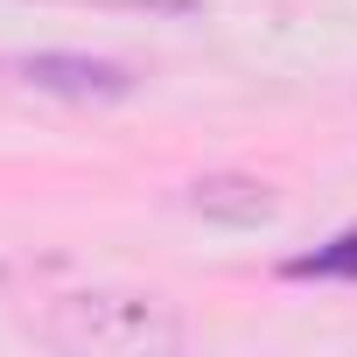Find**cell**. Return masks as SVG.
<instances>
[{
    "label": "cell",
    "mask_w": 357,
    "mask_h": 357,
    "mask_svg": "<svg viewBox=\"0 0 357 357\" xmlns=\"http://www.w3.org/2000/svg\"><path fill=\"white\" fill-rule=\"evenodd\" d=\"M287 273H294V280H336V273H357V231H343V238L322 245V252L287 259Z\"/></svg>",
    "instance_id": "277c9868"
},
{
    "label": "cell",
    "mask_w": 357,
    "mask_h": 357,
    "mask_svg": "<svg viewBox=\"0 0 357 357\" xmlns=\"http://www.w3.org/2000/svg\"><path fill=\"white\" fill-rule=\"evenodd\" d=\"M190 211L211 218V225H231V231H259V225H273L280 197L259 183V175H197L190 183Z\"/></svg>",
    "instance_id": "3957f363"
},
{
    "label": "cell",
    "mask_w": 357,
    "mask_h": 357,
    "mask_svg": "<svg viewBox=\"0 0 357 357\" xmlns=\"http://www.w3.org/2000/svg\"><path fill=\"white\" fill-rule=\"evenodd\" d=\"M70 8H126V15H197L204 0H70Z\"/></svg>",
    "instance_id": "5b68a950"
},
{
    "label": "cell",
    "mask_w": 357,
    "mask_h": 357,
    "mask_svg": "<svg viewBox=\"0 0 357 357\" xmlns=\"http://www.w3.org/2000/svg\"><path fill=\"white\" fill-rule=\"evenodd\" d=\"M43 336L84 357H147V350H183V315L154 294H70L43 315Z\"/></svg>",
    "instance_id": "6da1fadb"
},
{
    "label": "cell",
    "mask_w": 357,
    "mask_h": 357,
    "mask_svg": "<svg viewBox=\"0 0 357 357\" xmlns=\"http://www.w3.org/2000/svg\"><path fill=\"white\" fill-rule=\"evenodd\" d=\"M22 84L36 91H56V98H77V105H112V98H133V70L112 63V56H70V50H43V56H22L15 63Z\"/></svg>",
    "instance_id": "7a4b0ae2"
}]
</instances>
